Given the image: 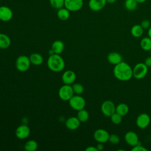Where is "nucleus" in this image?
<instances>
[{
  "instance_id": "f257e3e1",
  "label": "nucleus",
  "mask_w": 151,
  "mask_h": 151,
  "mask_svg": "<svg viewBox=\"0 0 151 151\" xmlns=\"http://www.w3.org/2000/svg\"><path fill=\"white\" fill-rule=\"evenodd\" d=\"M113 74L117 80L126 81L133 77V69L127 63L122 61L115 65L113 68Z\"/></svg>"
},
{
  "instance_id": "f03ea898",
  "label": "nucleus",
  "mask_w": 151,
  "mask_h": 151,
  "mask_svg": "<svg viewBox=\"0 0 151 151\" xmlns=\"http://www.w3.org/2000/svg\"><path fill=\"white\" fill-rule=\"evenodd\" d=\"M47 66L50 70L54 72L61 71L65 67L64 59L60 54H54L50 55L47 60Z\"/></svg>"
},
{
  "instance_id": "7ed1b4c3",
  "label": "nucleus",
  "mask_w": 151,
  "mask_h": 151,
  "mask_svg": "<svg viewBox=\"0 0 151 151\" xmlns=\"http://www.w3.org/2000/svg\"><path fill=\"white\" fill-rule=\"evenodd\" d=\"M70 107L77 111L84 109L86 106V100L82 96L80 95H74L69 100Z\"/></svg>"
},
{
  "instance_id": "20e7f679",
  "label": "nucleus",
  "mask_w": 151,
  "mask_h": 151,
  "mask_svg": "<svg viewBox=\"0 0 151 151\" xmlns=\"http://www.w3.org/2000/svg\"><path fill=\"white\" fill-rule=\"evenodd\" d=\"M31 62L29 58L26 55H19L16 60L15 66L17 69L20 72H25L30 67Z\"/></svg>"
},
{
  "instance_id": "39448f33",
  "label": "nucleus",
  "mask_w": 151,
  "mask_h": 151,
  "mask_svg": "<svg viewBox=\"0 0 151 151\" xmlns=\"http://www.w3.org/2000/svg\"><path fill=\"white\" fill-rule=\"evenodd\" d=\"M148 67L145 63L136 64L133 68V77L136 79H142L147 74Z\"/></svg>"
},
{
  "instance_id": "423d86ee",
  "label": "nucleus",
  "mask_w": 151,
  "mask_h": 151,
  "mask_svg": "<svg viewBox=\"0 0 151 151\" xmlns=\"http://www.w3.org/2000/svg\"><path fill=\"white\" fill-rule=\"evenodd\" d=\"M74 94L72 86L68 84L63 85L58 90L59 97L64 101H68L74 96Z\"/></svg>"
},
{
  "instance_id": "0eeeda50",
  "label": "nucleus",
  "mask_w": 151,
  "mask_h": 151,
  "mask_svg": "<svg viewBox=\"0 0 151 151\" xmlns=\"http://www.w3.org/2000/svg\"><path fill=\"white\" fill-rule=\"evenodd\" d=\"M101 111L105 116L110 117L116 112V106L112 101L105 100L101 104Z\"/></svg>"
},
{
  "instance_id": "6e6552de",
  "label": "nucleus",
  "mask_w": 151,
  "mask_h": 151,
  "mask_svg": "<svg viewBox=\"0 0 151 151\" xmlns=\"http://www.w3.org/2000/svg\"><path fill=\"white\" fill-rule=\"evenodd\" d=\"M84 4L83 0H64V7L70 12H76L80 10Z\"/></svg>"
},
{
  "instance_id": "1a4fd4ad",
  "label": "nucleus",
  "mask_w": 151,
  "mask_h": 151,
  "mask_svg": "<svg viewBox=\"0 0 151 151\" xmlns=\"http://www.w3.org/2000/svg\"><path fill=\"white\" fill-rule=\"evenodd\" d=\"M109 132L103 129H97L93 134L94 139L98 142V143H104L109 141Z\"/></svg>"
},
{
  "instance_id": "9d476101",
  "label": "nucleus",
  "mask_w": 151,
  "mask_h": 151,
  "mask_svg": "<svg viewBox=\"0 0 151 151\" xmlns=\"http://www.w3.org/2000/svg\"><path fill=\"white\" fill-rule=\"evenodd\" d=\"M150 123V118L149 114L146 113H142L140 114L136 120V125L140 129L146 128Z\"/></svg>"
},
{
  "instance_id": "9b49d317",
  "label": "nucleus",
  "mask_w": 151,
  "mask_h": 151,
  "mask_svg": "<svg viewBox=\"0 0 151 151\" xmlns=\"http://www.w3.org/2000/svg\"><path fill=\"white\" fill-rule=\"evenodd\" d=\"M13 17L12 10L7 6H0V20L3 22L9 21Z\"/></svg>"
},
{
  "instance_id": "f8f14e48",
  "label": "nucleus",
  "mask_w": 151,
  "mask_h": 151,
  "mask_svg": "<svg viewBox=\"0 0 151 151\" xmlns=\"http://www.w3.org/2000/svg\"><path fill=\"white\" fill-rule=\"evenodd\" d=\"M30 134L29 127L25 124L19 126L15 130V135L19 139H25L27 138Z\"/></svg>"
},
{
  "instance_id": "ddd939ff",
  "label": "nucleus",
  "mask_w": 151,
  "mask_h": 151,
  "mask_svg": "<svg viewBox=\"0 0 151 151\" xmlns=\"http://www.w3.org/2000/svg\"><path fill=\"white\" fill-rule=\"evenodd\" d=\"M124 140L127 144L134 146L139 143L138 135L133 131H129L124 135Z\"/></svg>"
},
{
  "instance_id": "4468645a",
  "label": "nucleus",
  "mask_w": 151,
  "mask_h": 151,
  "mask_svg": "<svg viewBox=\"0 0 151 151\" xmlns=\"http://www.w3.org/2000/svg\"><path fill=\"white\" fill-rule=\"evenodd\" d=\"M106 4V0H89L88 7L91 11L97 12L103 9Z\"/></svg>"
},
{
  "instance_id": "2eb2a0df",
  "label": "nucleus",
  "mask_w": 151,
  "mask_h": 151,
  "mask_svg": "<svg viewBox=\"0 0 151 151\" xmlns=\"http://www.w3.org/2000/svg\"><path fill=\"white\" fill-rule=\"evenodd\" d=\"M76 78L75 73L72 70H67L63 73L61 76V80L64 84L71 85L73 84Z\"/></svg>"
},
{
  "instance_id": "dca6fc26",
  "label": "nucleus",
  "mask_w": 151,
  "mask_h": 151,
  "mask_svg": "<svg viewBox=\"0 0 151 151\" xmlns=\"http://www.w3.org/2000/svg\"><path fill=\"white\" fill-rule=\"evenodd\" d=\"M65 124L68 129L74 130L79 127L80 121L78 120L77 117H70L66 120Z\"/></svg>"
},
{
  "instance_id": "f3484780",
  "label": "nucleus",
  "mask_w": 151,
  "mask_h": 151,
  "mask_svg": "<svg viewBox=\"0 0 151 151\" xmlns=\"http://www.w3.org/2000/svg\"><path fill=\"white\" fill-rule=\"evenodd\" d=\"M107 59L109 63L114 65L122 61V55L117 52H110L107 55Z\"/></svg>"
},
{
  "instance_id": "a211bd4d",
  "label": "nucleus",
  "mask_w": 151,
  "mask_h": 151,
  "mask_svg": "<svg viewBox=\"0 0 151 151\" xmlns=\"http://www.w3.org/2000/svg\"><path fill=\"white\" fill-rule=\"evenodd\" d=\"M57 16L58 19L61 21H66L67 20L70 16V11L67 9L65 7L57 9Z\"/></svg>"
},
{
  "instance_id": "6ab92c4d",
  "label": "nucleus",
  "mask_w": 151,
  "mask_h": 151,
  "mask_svg": "<svg viewBox=\"0 0 151 151\" xmlns=\"http://www.w3.org/2000/svg\"><path fill=\"white\" fill-rule=\"evenodd\" d=\"M64 48V42L60 40H56L54 41L51 45V50L54 51V54H60L63 51Z\"/></svg>"
},
{
  "instance_id": "aec40b11",
  "label": "nucleus",
  "mask_w": 151,
  "mask_h": 151,
  "mask_svg": "<svg viewBox=\"0 0 151 151\" xmlns=\"http://www.w3.org/2000/svg\"><path fill=\"white\" fill-rule=\"evenodd\" d=\"M11 45V39L6 34L0 33V49H6Z\"/></svg>"
},
{
  "instance_id": "412c9836",
  "label": "nucleus",
  "mask_w": 151,
  "mask_h": 151,
  "mask_svg": "<svg viewBox=\"0 0 151 151\" xmlns=\"http://www.w3.org/2000/svg\"><path fill=\"white\" fill-rule=\"evenodd\" d=\"M144 32V29L142 27L140 24H136L134 25L130 29V33L131 35L135 37V38H139L141 37Z\"/></svg>"
},
{
  "instance_id": "4be33fe9",
  "label": "nucleus",
  "mask_w": 151,
  "mask_h": 151,
  "mask_svg": "<svg viewBox=\"0 0 151 151\" xmlns=\"http://www.w3.org/2000/svg\"><path fill=\"white\" fill-rule=\"evenodd\" d=\"M31 64L35 65H40L43 63L42 56L38 53H32L29 57Z\"/></svg>"
},
{
  "instance_id": "5701e85b",
  "label": "nucleus",
  "mask_w": 151,
  "mask_h": 151,
  "mask_svg": "<svg viewBox=\"0 0 151 151\" xmlns=\"http://www.w3.org/2000/svg\"><path fill=\"white\" fill-rule=\"evenodd\" d=\"M129 110V106L125 103H120L116 106V113L122 116H126Z\"/></svg>"
},
{
  "instance_id": "b1692460",
  "label": "nucleus",
  "mask_w": 151,
  "mask_h": 151,
  "mask_svg": "<svg viewBox=\"0 0 151 151\" xmlns=\"http://www.w3.org/2000/svg\"><path fill=\"white\" fill-rule=\"evenodd\" d=\"M140 45L142 49L145 51L151 50V38L149 37L143 38L140 40Z\"/></svg>"
},
{
  "instance_id": "393cba45",
  "label": "nucleus",
  "mask_w": 151,
  "mask_h": 151,
  "mask_svg": "<svg viewBox=\"0 0 151 151\" xmlns=\"http://www.w3.org/2000/svg\"><path fill=\"white\" fill-rule=\"evenodd\" d=\"M138 5V3L136 0H125L124 7L129 11H134Z\"/></svg>"
},
{
  "instance_id": "a878e982",
  "label": "nucleus",
  "mask_w": 151,
  "mask_h": 151,
  "mask_svg": "<svg viewBox=\"0 0 151 151\" xmlns=\"http://www.w3.org/2000/svg\"><path fill=\"white\" fill-rule=\"evenodd\" d=\"M37 148L38 143L34 140H29L27 141L24 145V149L27 151H35Z\"/></svg>"
},
{
  "instance_id": "bb28decb",
  "label": "nucleus",
  "mask_w": 151,
  "mask_h": 151,
  "mask_svg": "<svg viewBox=\"0 0 151 151\" xmlns=\"http://www.w3.org/2000/svg\"><path fill=\"white\" fill-rule=\"evenodd\" d=\"M77 117L80 122L84 123L88 120L89 118V113L86 110L83 109L78 111Z\"/></svg>"
},
{
  "instance_id": "cd10ccee",
  "label": "nucleus",
  "mask_w": 151,
  "mask_h": 151,
  "mask_svg": "<svg viewBox=\"0 0 151 151\" xmlns=\"http://www.w3.org/2000/svg\"><path fill=\"white\" fill-rule=\"evenodd\" d=\"M49 2L51 6L57 9L64 6V0H49Z\"/></svg>"
},
{
  "instance_id": "c85d7f7f",
  "label": "nucleus",
  "mask_w": 151,
  "mask_h": 151,
  "mask_svg": "<svg viewBox=\"0 0 151 151\" xmlns=\"http://www.w3.org/2000/svg\"><path fill=\"white\" fill-rule=\"evenodd\" d=\"M74 93L77 95L81 94L84 91V87L80 83H74L72 86Z\"/></svg>"
},
{
  "instance_id": "c756f323",
  "label": "nucleus",
  "mask_w": 151,
  "mask_h": 151,
  "mask_svg": "<svg viewBox=\"0 0 151 151\" xmlns=\"http://www.w3.org/2000/svg\"><path fill=\"white\" fill-rule=\"evenodd\" d=\"M110 117L111 122L115 124H119L122 121V116L116 112L114 114H113Z\"/></svg>"
},
{
  "instance_id": "7c9ffc66",
  "label": "nucleus",
  "mask_w": 151,
  "mask_h": 151,
  "mask_svg": "<svg viewBox=\"0 0 151 151\" xmlns=\"http://www.w3.org/2000/svg\"><path fill=\"white\" fill-rule=\"evenodd\" d=\"M109 141L111 144H117L120 142V137L116 134H111L109 136Z\"/></svg>"
},
{
  "instance_id": "2f4dec72",
  "label": "nucleus",
  "mask_w": 151,
  "mask_h": 151,
  "mask_svg": "<svg viewBox=\"0 0 151 151\" xmlns=\"http://www.w3.org/2000/svg\"><path fill=\"white\" fill-rule=\"evenodd\" d=\"M131 150L132 151H147V149L139 143L133 146Z\"/></svg>"
},
{
  "instance_id": "473e14b6",
  "label": "nucleus",
  "mask_w": 151,
  "mask_h": 151,
  "mask_svg": "<svg viewBox=\"0 0 151 151\" xmlns=\"http://www.w3.org/2000/svg\"><path fill=\"white\" fill-rule=\"evenodd\" d=\"M140 25L144 29H149L150 25V21L148 19H143L140 23Z\"/></svg>"
},
{
  "instance_id": "72a5a7b5",
  "label": "nucleus",
  "mask_w": 151,
  "mask_h": 151,
  "mask_svg": "<svg viewBox=\"0 0 151 151\" xmlns=\"http://www.w3.org/2000/svg\"><path fill=\"white\" fill-rule=\"evenodd\" d=\"M145 65L149 68V67H151V57H147L145 60Z\"/></svg>"
},
{
  "instance_id": "f704fd0d",
  "label": "nucleus",
  "mask_w": 151,
  "mask_h": 151,
  "mask_svg": "<svg viewBox=\"0 0 151 151\" xmlns=\"http://www.w3.org/2000/svg\"><path fill=\"white\" fill-rule=\"evenodd\" d=\"M86 151H98L96 147H94L93 146H90L86 148Z\"/></svg>"
},
{
  "instance_id": "c9c22d12",
  "label": "nucleus",
  "mask_w": 151,
  "mask_h": 151,
  "mask_svg": "<svg viewBox=\"0 0 151 151\" xmlns=\"http://www.w3.org/2000/svg\"><path fill=\"white\" fill-rule=\"evenodd\" d=\"M96 147H97L98 151H100V150H103V149H104L103 143H98Z\"/></svg>"
},
{
  "instance_id": "e433bc0d",
  "label": "nucleus",
  "mask_w": 151,
  "mask_h": 151,
  "mask_svg": "<svg viewBox=\"0 0 151 151\" xmlns=\"http://www.w3.org/2000/svg\"><path fill=\"white\" fill-rule=\"evenodd\" d=\"M116 1H117V0H106V2H107V3H108V4H114V2H116Z\"/></svg>"
},
{
  "instance_id": "4c0bfd02",
  "label": "nucleus",
  "mask_w": 151,
  "mask_h": 151,
  "mask_svg": "<svg viewBox=\"0 0 151 151\" xmlns=\"http://www.w3.org/2000/svg\"><path fill=\"white\" fill-rule=\"evenodd\" d=\"M147 34H148V37L151 38V26H150V27H149V28L148 29Z\"/></svg>"
},
{
  "instance_id": "58836bf2",
  "label": "nucleus",
  "mask_w": 151,
  "mask_h": 151,
  "mask_svg": "<svg viewBox=\"0 0 151 151\" xmlns=\"http://www.w3.org/2000/svg\"><path fill=\"white\" fill-rule=\"evenodd\" d=\"M138 4H142L144 3L145 2H146L147 0H136Z\"/></svg>"
}]
</instances>
